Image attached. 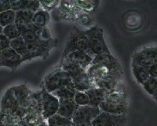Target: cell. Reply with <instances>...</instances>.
I'll return each instance as SVG.
<instances>
[{
    "mask_svg": "<svg viewBox=\"0 0 157 126\" xmlns=\"http://www.w3.org/2000/svg\"><path fill=\"white\" fill-rule=\"evenodd\" d=\"M86 73L95 87L108 92L120 83L123 71L120 63L110 54L95 56Z\"/></svg>",
    "mask_w": 157,
    "mask_h": 126,
    "instance_id": "1",
    "label": "cell"
},
{
    "mask_svg": "<svg viewBox=\"0 0 157 126\" xmlns=\"http://www.w3.org/2000/svg\"><path fill=\"white\" fill-rule=\"evenodd\" d=\"M98 107L101 112L113 115H126L127 96L121 83L112 90L106 92L104 101Z\"/></svg>",
    "mask_w": 157,
    "mask_h": 126,
    "instance_id": "2",
    "label": "cell"
},
{
    "mask_svg": "<svg viewBox=\"0 0 157 126\" xmlns=\"http://www.w3.org/2000/svg\"><path fill=\"white\" fill-rule=\"evenodd\" d=\"M85 34L87 38L90 50L93 57L111 54L105 41L104 30L100 26L97 25L93 26L87 30H85Z\"/></svg>",
    "mask_w": 157,
    "mask_h": 126,
    "instance_id": "3",
    "label": "cell"
},
{
    "mask_svg": "<svg viewBox=\"0 0 157 126\" xmlns=\"http://www.w3.org/2000/svg\"><path fill=\"white\" fill-rule=\"evenodd\" d=\"M78 50L83 51V52L86 53L90 56H91L92 57H93L90 50L87 38L85 34V31L75 27L74 29L71 31L70 35L68 36L67 41H66V44L63 54V57L68 55L70 53Z\"/></svg>",
    "mask_w": 157,
    "mask_h": 126,
    "instance_id": "4",
    "label": "cell"
},
{
    "mask_svg": "<svg viewBox=\"0 0 157 126\" xmlns=\"http://www.w3.org/2000/svg\"><path fill=\"white\" fill-rule=\"evenodd\" d=\"M44 83V89L49 93H53L63 87H74L71 77L62 69L50 74L45 78Z\"/></svg>",
    "mask_w": 157,
    "mask_h": 126,
    "instance_id": "5",
    "label": "cell"
},
{
    "mask_svg": "<svg viewBox=\"0 0 157 126\" xmlns=\"http://www.w3.org/2000/svg\"><path fill=\"white\" fill-rule=\"evenodd\" d=\"M59 101L53 94L47 92L44 89L41 92V107L44 120H48L51 117L57 113Z\"/></svg>",
    "mask_w": 157,
    "mask_h": 126,
    "instance_id": "6",
    "label": "cell"
},
{
    "mask_svg": "<svg viewBox=\"0 0 157 126\" xmlns=\"http://www.w3.org/2000/svg\"><path fill=\"white\" fill-rule=\"evenodd\" d=\"M132 62L149 69L152 65L157 62V46L144 47L135 53Z\"/></svg>",
    "mask_w": 157,
    "mask_h": 126,
    "instance_id": "7",
    "label": "cell"
},
{
    "mask_svg": "<svg viewBox=\"0 0 157 126\" xmlns=\"http://www.w3.org/2000/svg\"><path fill=\"white\" fill-rule=\"evenodd\" d=\"M101 112L99 107H92L90 105L79 107L71 118V122L73 124L92 122Z\"/></svg>",
    "mask_w": 157,
    "mask_h": 126,
    "instance_id": "8",
    "label": "cell"
},
{
    "mask_svg": "<svg viewBox=\"0 0 157 126\" xmlns=\"http://www.w3.org/2000/svg\"><path fill=\"white\" fill-rule=\"evenodd\" d=\"M126 122V115H113L101 112L93 120L92 126H123Z\"/></svg>",
    "mask_w": 157,
    "mask_h": 126,
    "instance_id": "9",
    "label": "cell"
},
{
    "mask_svg": "<svg viewBox=\"0 0 157 126\" xmlns=\"http://www.w3.org/2000/svg\"><path fill=\"white\" fill-rule=\"evenodd\" d=\"M93 57L83 51H74L64 57H62L61 62H68L81 66L86 70L91 65Z\"/></svg>",
    "mask_w": 157,
    "mask_h": 126,
    "instance_id": "10",
    "label": "cell"
},
{
    "mask_svg": "<svg viewBox=\"0 0 157 126\" xmlns=\"http://www.w3.org/2000/svg\"><path fill=\"white\" fill-rule=\"evenodd\" d=\"M1 58L2 66H6L11 69H16L23 62L21 56L11 47L1 52Z\"/></svg>",
    "mask_w": 157,
    "mask_h": 126,
    "instance_id": "11",
    "label": "cell"
},
{
    "mask_svg": "<svg viewBox=\"0 0 157 126\" xmlns=\"http://www.w3.org/2000/svg\"><path fill=\"white\" fill-rule=\"evenodd\" d=\"M71 80H72L75 90L79 91V92H86L91 88L95 87L88 76L86 71L78 74V75L71 78Z\"/></svg>",
    "mask_w": 157,
    "mask_h": 126,
    "instance_id": "12",
    "label": "cell"
},
{
    "mask_svg": "<svg viewBox=\"0 0 157 126\" xmlns=\"http://www.w3.org/2000/svg\"><path fill=\"white\" fill-rule=\"evenodd\" d=\"M59 109H58L57 113L60 117H63L64 118L71 119L74 116L75 111L78 108L76 105L74 100H63L60 99Z\"/></svg>",
    "mask_w": 157,
    "mask_h": 126,
    "instance_id": "13",
    "label": "cell"
},
{
    "mask_svg": "<svg viewBox=\"0 0 157 126\" xmlns=\"http://www.w3.org/2000/svg\"><path fill=\"white\" fill-rule=\"evenodd\" d=\"M11 9L14 11H31L36 12L40 9L41 4L38 1H12L11 2Z\"/></svg>",
    "mask_w": 157,
    "mask_h": 126,
    "instance_id": "14",
    "label": "cell"
},
{
    "mask_svg": "<svg viewBox=\"0 0 157 126\" xmlns=\"http://www.w3.org/2000/svg\"><path fill=\"white\" fill-rule=\"evenodd\" d=\"M85 92L89 98V105L98 107L100 104L104 101L106 91L100 88L93 87Z\"/></svg>",
    "mask_w": 157,
    "mask_h": 126,
    "instance_id": "15",
    "label": "cell"
},
{
    "mask_svg": "<svg viewBox=\"0 0 157 126\" xmlns=\"http://www.w3.org/2000/svg\"><path fill=\"white\" fill-rule=\"evenodd\" d=\"M132 72L137 83L141 86L150 77L149 69L132 62Z\"/></svg>",
    "mask_w": 157,
    "mask_h": 126,
    "instance_id": "16",
    "label": "cell"
},
{
    "mask_svg": "<svg viewBox=\"0 0 157 126\" xmlns=\"http://www.w3.org/2000/svg\"><path fill=\"white\" fill-rule=\"evenodd\" d=\"M50 20V14L46 10L39 9L35 12L33 18V24L38 28H45Z\"/></svg>",
    "mask_w": 157,
    "mask_h": 126,
    "instance_id": "17",
    "label": "cell"
},
{
    "mask_svg": "<svg viewBox=\"0 0 157 126\" xmlns=\"http://www.w3.org/2000/svg\"><path fill=\"white\" fill-rule=\"evenodd\" d=\"M35 12L31 11H16L14 24L17 26L30 24L33 23V18Z\"/></svg>",
    "mask_w": 157,
    "mask_h": 126,
    "instance_id": "18",
    "label": "cell"
},
{
    "mask_svg": "<svg viewBox=\"0 0 157 126\" xmlns=\"http://www.w3.org/2000/svg\"><path fill=\"white\" fill-rule=\"evenodd\" d=\"M76 93L74 87H63L59 90L53 92L51 93L55 97L57 98L59 100L63 99V100H73L75 97V94Z\"/></svg>",
    "mask_w": 157,
    "mask_h": 126,
    "instance_id": "19",
    "label": "cell"
},
{
    "mask_svg": "<svg viewBox=\"0 0 157 126\" xmlns=\"http://www.w3.org/2000/svg\"><path fill=\"white\" fill-rule=\"evenodd\" d=\"M21 119L16 115L0 114V126H21Z\"/></svg>",
    "mask_w": 157,
    "mask_h": 126,
    "instance_id": "20",
    "label": "cell"
},
{
    "mask_svg": "<svg viewBox=\"0 0 157 126\" xmlns=\"http://www.w3.org/2000/svg\"><path fill=\"white\" fill-rule=\"evenodd\" d=\"M142 87L145 91L157 102V77H150Z\"/></svg>",
    "mask_w": 157,
    "mask_h": 126,
    "instance_id": "21",
    "label": "cell"
},
{
    "mask_svg": "<svg viewBox=\"0 0 157 126\" xmlns=\"http://www.w3.org/2000/svg\"><path fill=\"white\" fill-rule=\"evenodd\" d=\"M16 11L10 9L8 11L0 13V26L2 28L6 26L14 24Z\"/></svg>",
    "mask_w": 157,
    "mask_h": 126,
    "instance_id": "22",
    "label": "cell"
},
{
    "mask_svg": "<svg viewBox=\"0 0 157 126\" xmlns=\"http://www.w3.org/2000/svg\"><path fill=\"white\" fill-rule=\"evenodd\" d=\"M10 47L16 51L21 57H23L26 54V44L21 37L10 41Z\"/></svg>",
    "mask_w": 157,
    "mask_h": 126,
    "instance_id": "23",
    "label": "cell"
},
{
    "mask_svg": "<svg viewBox=\"0 0 157 126\" xmlns=\"http://www.w3.org/2000/svg\"><path fill=\"white\" fill-rule=\"evenodd\" d=\"M2 33L10 40V41L21 36V29L15 24L8 25L3 28Z\"/></svg>",
    "mask_w": 157,
    "mask_h": 126,
    "instance_id": "24",
    "label": "cell"
},
{
    "mask_svg": "<svg viewBox=\"0 0 157 126\" xmlns=\"http://www.w3.org/2000/svg\"><path fill=\"white\" fill-rule=\"evenodd\" d=\"M49 126H72V122L71 119L60 117L58 114H55L47 120Z\"/></svg>",
    "mask_w": 157,
    "mask_h": 126,
    "instance_id": "25",
    "label": "cell"
},
{
    "mask_svg": "<svg viewBox=\"0 0 157 126\" xmlns=\"http://www.w3.org/2000/svg\"><path fill=\"white\" fill-rule=\"evenodd\" d=\"M73 100L78 107L89 105V98L85 92L76 91V93L75 94Z\"/></svg>",
    "mask_w": 157,
    "mask_h": 126,
    "instance_id": "26",
    "label": "cell"
},
{
    "mask_svg": "<svg viewBox=\"0 0 157 126\" xmlns=\"http://www.w3.org/2000/svg\"><path fill=\"white\" fill-rule=\"evenodd\" d=\"M10 47V40L3 33L0 34V52Z\"/></svg>",
    "mask_w": 157,
    "mask_h": 126,
    "instance_id": "27",
    "label": "cell"
},
{
    "mask_svg": "<svg viewBox=\"0 0 157 126\" xmlns=\"http://www.w3.org/2000/svg\"><path fill=\"white\" fill-rule=\"evenodd\" d=\"M11 9V2L10 1H0V13L8 11Z\"/></svg>",
    "mask_w": 157,
    "mask_h": 126,
    "instance_id": "28",
    "label": "cell"
},
{
    "mask_svg": "<svg viewBox=\"0 0 157 126\" xmlns=\"http://www.w3.org/2000/svg\"><path fill=\"white\" fill-rule=\"evenodd\" d=\"M149 72L150 77H157V62L150 66L149 68Z\"/></svg>",
    "mask_w": 157,
    "mask_h": 126,
    "instance_id": "29",
    "label": "cell"
},
{
    "mask_svg": "<svg viewBox=\"0 0 157 126\" xmlns=\"http://www.w3.org/2000/svg\"><path fill=\"white\" fill-rule=\"evenodd\" d=\"M72 126H92V122H88V123H78L73 124Z\"/></svg>",
    "mask_w": 157,
    "mask_h": 126,
    "instance_id": "30",
    "label": "cell"
},
{
    "mask_svg": "<svg viewBox=\"0 0 157 126\" xmlns=\"http://www.w3.org/2000/svg\"><path fill=\"white\" fill-rule=\"evenodd\" d=\"M35 126H49V125H48V122H47L46 121H43V122H40V123L37 124V125Z\"/></svg>",
    "mask_w": 157,
    "mask_h": 126,
    "instance_id": "31",
    "label": "cell"
},
{
    "mask_svg": "<svg viewBox=\"0 0 157 126\" xmlns=\"http://www.w3.org/2000/svg\"><path fill=\"white\" fill-rule=\"evenodd\" d=\"M2 31H3V28L0 26V34H2Z\"/></svg>",
    "mask_w": 157,
    "mask_h": 126,
    "instance_id": "32",
    "label": "cell"
},
{
    "mask_svg": "<svg viewBox=\"0 0 157 126\" xmlns=\"http://www.w3.org/2000/svg\"><path fill=\"white\" fill-rule=\"evenodd\" d=\"M0 66H2V58H1V52H0Z\"/></svg>",
    "mask_w": 157,
    "mask_h": 126,
    "instance_id": "33",
    "label": "cell"
}]
</instances>
